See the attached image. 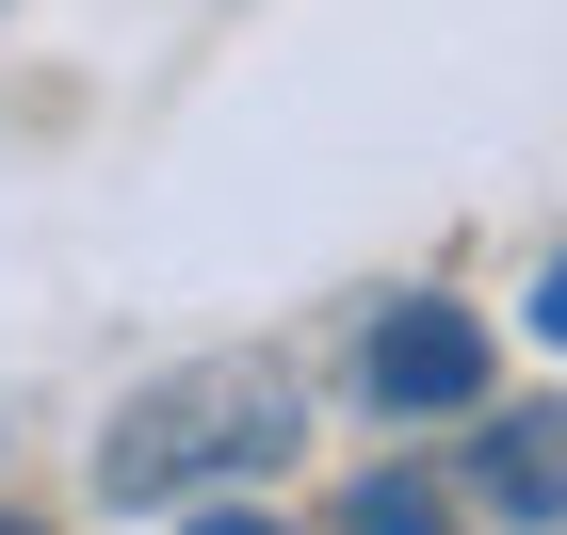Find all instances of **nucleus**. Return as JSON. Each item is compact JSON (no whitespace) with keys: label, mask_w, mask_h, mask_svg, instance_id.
Wrapping results in <instances>:
<instances>
[{"label":"nucleus","mask_w":567,"mask_h":535,"mask_svg":"<svg viewBox=\"0 0 567 535\" xmlns=\"http://www.w3.org/2000/svg\"><path fill=\"white\" fill-rule=\"evenodd\" d=\"M195 535H276V519H244V503H212V519H195Z\"/></svg>","instance_id":"5"},{"label":"nucleus","mask_w":567,"mask_h":535,"mask_svg":"<svg viewBox=\"0 0 567 535\" xmlns=\"http://www.w3.org/2000/svg\"><path fill=\"white\" fill-rule=\"evenodd\" d=\"M0 535H33V519H0Z\"/></svg>","instance_id":"6"},{"label":"nucleus","mask_w":567,"mask_h":535,"mask_svg":"<svg viewBox=\"0 0 567 535\" xmlns=\"http://www.w3.org/2000/svg\"><path fill=\"white\" fill-rule=\"evenodd\" d=\"M292 373L276 357H195V373H163L146 405H114V439H97V503H195V487H227V471H276L292 454Z\"/></svg>","instance_id":"1"},{"label":"nucleus","mask_w":567,"mask_h":535,"mask_svg":"<svg viewBox=\"0 0 567 535\" xmlns=\"http://www.w3.org/2000/svg\"><path fill=\"white\" fill-rule=\"evenodd\" d=\"M341 535H454V503H437L422 471H357V503H341Z\"/></svg>","instance_id":"4"},{"label":"nucleus","mask_w":567,"mask_h":535,"mask_svg":"<svg viewBox=\"0 0 567 535\" xmlns=\"http://www.w3.org/2000/svg\"><path fill=\"white\" fill-rule=\"evenodd\" d=\"M471 503H486V519H519V535H551V405H503V422H486V439H471Z\"/></svg>","instance_id":"3"},{"label":"nucleus","mask_w":567,"mask_h":535,"mask_svg":"<svg viewBox=\"0 0 567 535\" xmlns=\"http://www.w3.org/2000/svg\"><path fill=\"white\" fill-rule=\"evenodd\" d=\"M357 405H390V422H454V405H486V309H437V292L373 309V325H357Z\"/></svg>","instance_id":"2"}]
</instances>
